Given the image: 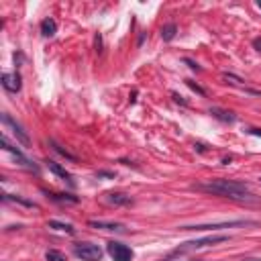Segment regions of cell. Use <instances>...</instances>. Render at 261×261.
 <instances>
[{"mask_svg":"<svg viewBox=\"0 0 261 261\" xmlns=\"http://www.w3.org/2000/svg\"><path fill=\"white\" fill-rule=\"evenodd\" d=\"M194 190L206 192V194H216L222 198H231L237 202H255V194L251 192V188L243 182H235V180H208V182H200L194 184Z\"/></svg>","mask_w":261,"mask_h":261,"instance_id":"cell-1","label":"cell"},{"mask_svg":"<svg viewBox=\"0 0 261 261\" xmlns=\"http://www.w3.org/2000/svg\"><path fill=\"white\" fill-rule=\"evenodd\" d=\"M231 237H227V235H212V237H202V239H196V241H188V243H182L169 257H178V255H184L188 251H196V249H204V247H210V245H218V243H225Z\"/></svg>","mask_w":261,"mask_h":261,"instance_id":"cell-2","label":"cell"},{"mask_svg":"<svg viewBox=\"0 0 261 261\" xmlns=\"http://www.w3.org/2000/svg\"><path fill=\"white\" fill-rule=\"evenodd\" d=\"M257 220H220V222H206V225H186L182 231H218V229H233V227H255Z\"/></svg>","mask_w":261,"mask_h":261,"instance_id":"cell-3","label":"cell"},{"mask_svg":"<svg viewBox=\"0 0 261 261\" xmlns=\"http://www.w3.org/2000/svg\"><path fill=\"white\" fill-rule=\"evenodd\" d=\"M73 255L82 261H100L102 259V249L94 243H76L73 245Z\"/></svg>","mask_w":261,"mask_h":261,"instance_id":"cell-4","label":"cell"},{"mask_svg":"<svg viewBox=\"0 0 261 261\" xmlns=\"http://www.w3.org/2000/svg\"><path fill=\"white\" fill-rule=\"evenodd\" d=\"M0 143H3V149H5V151H9V153H13L15 157H17V161L23 165V167H27V169H33V171H39V167H37L35 165V161H31L23 151H21V149L19 147H15L11 141H9V137L7 135H3V141H0Z\"/></svg>","mask_w":261,"mask_h":261,"instance_id":"cell-5","label":"cell"},{"mask_svg":"<svg viewBox=\"0 0 261 261\" xmlns=\"http://www.w3.org/2000/svg\"><path fill=\"white\" fill-rule=\"evenodd\" d=\"M106 251H108L110 257H113V261H133V257H135L131 247H127L123 243H117V241H110L106 245Z\"/></svg>","mask_w":261,"mask_h":261,"instance_id":"cell-6","label":"cell"},{"mask_svg":"<svg viewBox=\"0 0 261 261\" xmlns=\"http://www.w3.org/2000/svg\"><path fill=\"white\" fill-rule=\"evenodd\" d=\"M3 123H5V127H9L13 133H15V137H17V141H21L25 147H29L31 145V139H29V135H27V131L23 129V125L21 123H17L9 113H3Z\"/></svg>","mask_w":261,"mask_h":261,"instance_id":"cell-7","label":"cell"},{"mask_svg":"<svg viewBox=\"0 0 261 261\" xmlns=\"http://www.w3.org/2000/svg\"><path fill=\"white\" fill-rule=\"evenodd\" d=\"M21 86H23V80H21V73L19 71H13V73H3V88L11 94H17L21 92Z\"/></svg>","mask_w":261,"mask_h":261,"instance_id":"cell-8","label":"cell"},{"mask_svg":"<svg viewBox=\"0 0 261 261\" xmlns=\"http://www.w3.org/2000/svg\"><path fill=\"white\" fill-rule=\"evenodd\" d=\"M88 227L108 231V233H125L127 231V227L123 225V222H106V220H88Z\"/></svg>","mask_w":261,"mask_h":261,"instance_id":"cell-9","label":"cell"},{"mask_svg":"<svg viewBox=\"0 0 261 261\" xmlns=\"http://www.w3.org/2000/svg\"><path fill=\"white\" fill-rule=\"evenodd\" d=\"M104 200L108 204H113V206H129V204H133V198L129 194H125V192H106Z\"/></svg>","mask_w":261,"mask_h":261,"instance_id":"cell-10","label":"cell"},{"mask_svg":"<svg viewBox=\"0 0 261 261\" xmlns=\"http://www.w3.org/2000/svg\"><path fill=\"white\" fill-rule=\"evenodd\" d=\"M210 115L222 123H235L237 121V115L231 113V110H225V108H218V106H212L210 108Z\"/></svg>","mask_w":261,"mask_h":261,"instance_id":"cell-11","label":"cell"},{"mask_svg":"<svg viewBox=\"0 0 261 261\" xmlns=\"http://www.w3.org/2000/svg\"><path fill=\"white\" fill-rule=\"evenodd\" d=\"M47 165H49V169H51V171H53V173H55L57 178H61V180H65V182H67L69 186H73V180H71V173H69V171H67L65 167H61L59 163H55V161H51V159L47 161Z\"/></svg>","mask_w":261,"mask_h":261,"instance_id":"cell-12","label":"cell"},{"mask_svg":"<svg viewBox=\"0 0 261 261\" xmlns=\"http://www.w3.org/2000/svg\"><path fill=\"white\" fill-rule=\"evenodd\" d=\"M47 227L53 229V231H59V233H65V235H73L76 233V229H73L69 222H59V220H49Z\"/></svg>","mask_w":261,"mask_h":261,"instance_id":"cell-13","label":"cell"},{"mask_svg":"<svg viewBox=\"0 0 261 261\" xmlns=\"http://www.w3.org/2000/svg\"><path fill=\"white\" fill-rule=\"evenodd\" d=\"M41 33H43V37H53L57 33V23L53 19H45L41 23Z\"/></svg>","mask_w":261,"mask_h":261,"instance_id":"cell-14","label":"cell"},{"mask_svg":"<svg viewBox=\"0 0 261 261\" xmlns=\"http://www.w3.org/2000/svg\"><path fill=\"white\" fill-rule=\"evenodd\" d=\"M3 200H5V202H15V204H23V206H27V208H37V204H35V202H31V200H25V198H21V196H11V194H3Z\"/></svg>","mask_w":261,"mask_h":261,"instance_id":"cell-15","label":"cell"},{"mask_svg":"<svg viewBox=\"0 0 261 261\" xmlns=\"http://www.w3.org/2000/svg\"><path fill=\"white\" fill-rule=\"evenodd\" d=\"M49 145H51V147H53V151H57V153H59V155H61V157H65V159H69V161H76V155H71V153H69V151H67V149H63V147H61V145H59V143H55V141H53V139H51V141H49Z\"/></svg>","mask_w":261,"mask_h":261,"instance_id":"cell-16","label":"cell"},{"mask_svg":"<svg viewBox=\"0 0 261 261\" xmlns=\"http://www.w3.org/2000/svg\"><path fill=\"white\" fill-rule=\"evenodd\" d=\"M176 33H178V27H176L173 23H169V25H165V27L161 29V39H163V41H171L173 37H176Z\"/></svg>","mask_w":261,"mask_h":261,"instance_id":"cell-17","label":"cell"},{"mask_svg":"<svg viewBox=\"0 0 261 261\" xmlns=\"http://www.w3.org/2000/svg\"><path fill=\"white\" fill-rule=\"evenodd\" d=\"M51 200H57V202H71V204H76L78 198L76 196H71V194H47Z\"/></svg>","mask_w":261,"mask_h":261,"instance_id":"cell-18","label":"cell"},{"mask_svg":"<svg viewBox=\"0 0 261 261\" xmlns=\"http://www.w3.org/2000/svg\"><path fill=\"white\" fill-rule=\"evenodd\" d=\"M45 259H47V261H67V259H65V255H63L61 251H55V249H51V251H47V255H45Z\"/></svg>","mask_w":261,"mask_h":261,"instance_id":"cell-19","label":"cell"},{"mask_svg":"<svg viewBox=\"0 0 261 261\" xmlns=\"http://www.w3.org/2000/svg\"><path fill=\"white\" fill-rule=\"evenodd\" d=\"M186 84H188V86H190V88H192L194 92H198V94H202V96H204V90H202V88H200L198 84H194L192 80H186Z\"/></svg>","mask_w":261,"mask_h":261,"instance_id":"cell-20","label":"cell"},{"mask_svg":"<svg viewBox=\"0 0 261 261\" xmlns=\"http://www.w3.org/2000/svg\"><path fill=\"white\" fill-rule=\"evenodd\" d=\"M184 61L190 65V69H192V71H202V67H200V65H198L196 61H192V59H184Z\"/></svg>","mask_w":261,"mask_h":261,"instance_id":"cell-21","label":"cell"},{"mask_svg":"<svg viewBox=\"0 0 261 261\" xmlns=\"http://www.w3.org/2000/svg\"><path fill=\"white\" fill-rule=\"evenodd\" d=\"M96 178H108V180H115L113 171H96Z\"/></svg>","mask_w":261,"mask_h":261,"instance_id":"cell-22","label":"cell"},{"mask_svg":"<svg viewBox=\"0 0 261 261\" xmlns=\"http://www.w3.org/2000/svg\"><path fill=\"white\" fill-rule=\"evenodd\" d=\"M249 133H251V135H257V137H261V129H255V127H251V129H249Z\"/></svg>","mask_w":261,"mask_h":261,"instance_id":"cell-23","label":"cell"},{"mask_svg":"<svg viewBox=\"0 0 261 261\" xmlns=\"http://www.w3.org/2000/svg\"><path fill=\"white\" fill-rule=\"evenodd\" d=\"M171 96H173V100H176V102H182V104H186V100H182V96H180V94H176V92H173Z\"/></svg>","mask_w":261,"mask_h":261,"instance_id":"cell-24","label":"cell"},{"mask_svg":"<svg viewBox=\"0 0 261 261\" xmlns=\"http://www.w3.org/2000/svg\"><path fill=\"white\" fill-rule=\"evenodd\" d=\"M165 261H202V259H171V257H169V259H165Z\"/></svg>","mask_w":261,"mask_h":261,"instance_id":"cell-25","label":"cell"},{"mask_svg":"<svg viewBox=\"0 0 261 261\" xmlns=\"http://www.w3.org/2000/svg\"><path fill=\"white\" fill-rule=\"evenodd\" d=\"M253 45H255L259 51H261V39H255V41H253Z\"/></svg>","mask_w":261,"mask_h":261,"instance_id":"cell-26","label":"cell"},{"mask_svg":"<svg viewBox=\"0 0 261 261\" xmlns=\"http://www.w3.org/2000/svg\"><path fill=\"white\" fill-rule=\"evenodd\" d=\"M196 149H198V151H202V153L206 151V149H204V145H202V143H198V145H196Z\"/></svg>","mask_w":261,"mask_h":261,"instance_id":"cell-27","label":"cell"},{"mask_svg":"<svg viewBox=\"0 0 261 261\" xmlns=\"http://www.w3.org/2000/svg\"><path fill=\"white\" fill-rule=\"evenodd\" d=\"M241 261H261V259H255V257H243Z\"/></svg>","mask_w":261,"mask_h":261,"instance_id":"cell-28","label":"cell"},{"mask_svg":"<svg viewBox=\"0 0 261 261\" xmlns=\"http://www.w3.org/2000/svg\"><path fill=\"white\" fill-rule=\"evenodd\" d=\"M257 7H259V9H261V0H259V3H257Z\"/></svg>","mask_w":261,"mask_h":261,"instance_id":"cell-29","label":"cell"}]
</instances>
